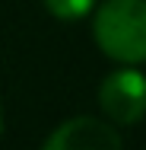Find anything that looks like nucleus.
Instances as JSON below:
<instances>
[{"mask_svg":"<svg viewBox=\"0 0 146 150\" xmlns=\"http://www.w3.org/2000/svg\"><path fill=\"white\" fill-rule=\"evenodd\" d=\"M95 45L117 64L146 61V0H105L92 23Z\"/></svg>","mask_w":146,"mask_h":150,"instance_id":"nucleus-1","label":"nucleus"},{"mask_svg":"<svg viewBox=\"0 0 146 150\" xmlns=\"http://www.w3.org/2000/svg\"><path fill=\"white\" fill-rule=\"evenodd\" d=\"M98 105L111 125H137L146 115V74L137 64L117 67L98 86Z\"/></svg>","mask_w":146,"mask_h":150,"instance_id":"nucleus-2","label":"nucleus"},{"mask_svg":"<svg viewBox=\"0 0 146 150\" xmlns=\"http://www.w3.org/2000/svg\"><path fill=\"white\" fill-rule=\"evenodd\" d=\"M117 147H124V137L117 134V128L108 121L89 118V115L64 121L45 141V150H117Z\"/></svg>","mask_w":146,"mask_h":150,"instance_id":"nucleus-3","label":"nucleus"},{"mask_svg":"<svg viewBox=\"0 0 146 150\" xmlns=\"http://www.w3.org/2000/svg\"><path fill=\"white\" fill-rule=\"evenodd\" d=\"M45 6H48V13L60 19V23H80L83 16L92 13V6H95V0H45Z\"/></svg>","mask_w":146,"mask_h":150,"instance_id":"nucleus-4","label":"nucleus"},{"mask_svg":"<svg viewBox=\"0 0 146 150\" xmlns=\"http://www.w3.org/2000/svg\"><path fill=\"white\" fill-rule=\"evenodd\" d=\"M0 131H3V115H0Z\"/></svg>","mask_w":146,"mask_h":150,"instance_id":"nucleus-5","label":"nucleus"}]
</instances>
